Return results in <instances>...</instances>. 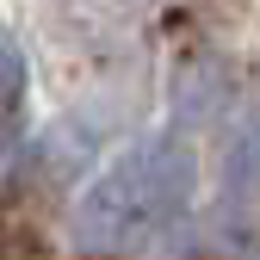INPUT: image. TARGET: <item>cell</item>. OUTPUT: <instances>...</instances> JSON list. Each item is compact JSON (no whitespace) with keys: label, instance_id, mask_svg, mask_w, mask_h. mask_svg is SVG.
I'll return each mask as SVG.
<instances>
[{"label":"cell","instance_id":"6da1fadb","mask_svg":"<svg viewBox=\"0 0 260 260\" xmlns=\"http://www.w3.org/2000/svg\"><path fill=\"white\" fill-rule=\"evenodd\" d=\"M143 217H149V199H143V180H137V155H124L112 174H100L81 192V205H75V242L87 254H106V248H118V242L137 236Z\"/></svg>","mask_w":260,"mask_h":260},{"label":"cell","instance_id":"7a4b0ae2","mask_svg":"<svg viewBox=\"0 0 260 260\" xmlns=\"http://www.w3.org/2000/svg\"><path fill=\"white\" fill-rule=\"evenodd\" d=\"M230 87H236V75H230L223 56H186L168 81V106H174L180 124H211L230 106Z\"/></svg>","mask_w":260,"mask_h":260},{"label":"cell","instance_id":"3957f363","mask_svg":"<svg viewBox=\"0 0 260 260\" xmlns=\"http://www.w3.org/2000/svg\"><path fill=\"white\" fill-rule=\"evenodd\" d=\"M137 180H143V199L149 211H168V205H186V192L199 186V161H192V149L174 137H161L149 149H137Z\"/></svg>","mask_w":260,"mask_h":260},{"label":"cell","instance_id":"277c9868","mask_svg":"<svg viewBox=\"0 0 260 260\" xmlns=\"http://www.w3.org/2000/svg\"><path fill=\"white\" fill-rule=\"evenodd\" d=\"M93 155H100V143H93V130H87V124H75V118L50 124V137H44V168H50L56 180L87 174V168H93Z\"/></svg>","mask_w":260,"mask_h":260},{"label":"cell","instance_id":"5b68a950","mask_svg":"<svg viewBox=\"0 0 260 260\" xmlns=\"http://www.w3.org/2000/svg\"><path fill=\"white\" fill-rule=\"evenodd\" d=\"M130 242L143 260H192V223L180 211H161V217H143V230Z\"/></svg>","mask_w":260,"mask_h":260},{"label":"cell","instance_id":"8992f818","mask_svg":"<svg viewBox=\"0 0 260 260\" xmlns=\"http://www.w3.org/2000/svg\"><path fill=\"white\" fill-rule=\"evenodd\" d=\"M217 186H223V199L236 211H248V199H254V137L248 130L230 143V155H223V168H217Z\"/></svg>","mask_w":260,"mask_h":260},{"label":"cell","instance_id":"52a82bcc","mask_svg":"<svg viewBox=\"0 0 260 260\" xmlns=\"http://www.w3.org/2000/svg\"><path fill=\"white\" fill-rule=\"evenodd\" d=\"M25 93V50H19V38L7 25H0V106H13Z\"/></svg>","mask_w":260,"mask_h":260},{"label":"cell","instance_id":"ba28073f","mask_svg":"<svg viewBox=\"0 0 260 260\" xmlns=\"http://www.w3.org/2000/svg\"><path fill=\"white\" fill-rule=\"evenodd\" d=\"M13 174V149H7V137H0V180Z\"/></svg>","mask_w":260,"mask_h":260}]
</instances>
